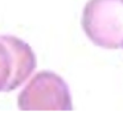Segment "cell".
<instances>
[{"instance_id": "7a4b0ae2", "label": "cell", "mask_w": 123, "mask_h": 123, "mask_svg": "<svg viewBox=\"0 0 123 123\" xmlns=\"http://www.w3.org/2000/svg\"><path fill=\"white\" fill-rule=\"evenodd\" d=\"M17 105L20 110H69L70 95L58 75L41 72L21 90Z\"/></svg>"}, {"instance_id": "6da1fadb", "label": "cell", "mask_w": 123, "mask_h": 123, "mask_svg": "<svg viewBox=\"0 0 123 123\" xmlns=\"http://www.w3.org/2000/svg\"><path fill=\"white\" fill-rule=\"evenodd\" d=\"M36 68V57L27 43L9 35L0 36V93L17 89Z\"/></svg>"}]
</instances>
